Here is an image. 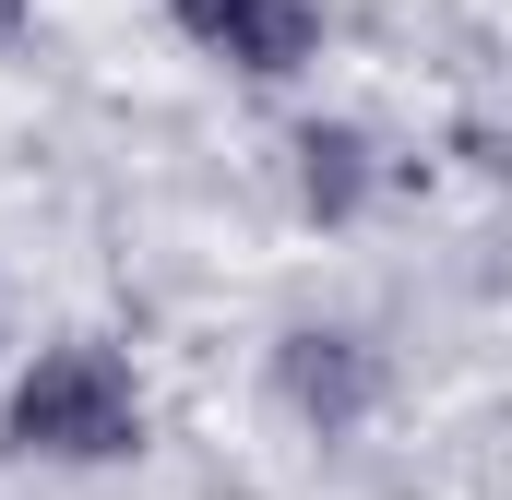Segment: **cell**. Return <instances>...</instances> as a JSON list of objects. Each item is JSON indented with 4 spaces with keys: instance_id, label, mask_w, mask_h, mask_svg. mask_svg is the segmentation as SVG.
I'll return each mask as SVG.
<instances>
[{
    "instance_id": "6da1fadb",
    "label": "cell",
    "mask_w": 512,
    "mask_h": 500,
    "mask_svg": "<svg viewBox=\"0 0 512 500\" xmlns=\"http://www.w3.org/2000/svg\"><path fill=\"white\" fill-rule=\"evenodd\" d=\"M12 453H48V465H120L143 441V381L108 346H48L36 370L12 381Z\"/></svg>"
},
{
    "instance_id": "7a4b0ae2",
    "label": "cell",
    "mask_w": 512,
    "mask_h": 500,
    "mask_svg": "<svg viewBox=\"0 0 512 500\" xmlns=\"http://www.w3.org/2000/svg\"><path fill=\"white\" fill-rule=\"evenodd\" d=\"M179 36H191L203 60H227V72L274 84V72H298V60H310L322 12H310V0H179Z\"/></svg>"
},
{
    "instance_id": "277c9868",
    "label": "cell",
    "mask_w": 512,
    "mask_h": 500,
    "mask_svg": "<svg viewBox=\"0 0 512 500\" xmlns=\"http://www.w3.org/2000/svg\"><path fill=\"white\" fill-rule=\"evenodd\" d=\"M298 155H310V167H298V179H310V215H346V203L370 191V143H358V131H310Z\"/></svg>"
},
{
    "instance_id": "3957f363",
    "label": "cell",
    "mask_w": 512,
    "mask_h": 500,
    "mask_svg": "<svg viewBox=\"0 0 512 500\" xmlns=\"http://www.w3.org/2000/svg\"><path fill=\"white\" fill-rule=\"evenodd\" d=\"M286 393H298V417L346 429V417L370 405V358H358L346 334H286Z\"/></svg>"
}]
</instances>
